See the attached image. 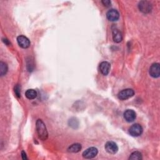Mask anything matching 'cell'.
<instances>
[{
  "mask_svg": "<svg viewBox=\"0 0 160 160\" xmlns=\"http://www.w3.org/2000/svg\"><path fill=\"white\" fill-rule=\"evenodd\" d=\"M8 68L6 63L1 61L0 62V75L1 76L5 75L8 72Z\"/></svg>",
  "mask_w": 160,
  "mask_h": 160,
  "instance_id": "cell-15",
  "label": "cell"
},
{
  "mask_svg": "<svg viewBox=\"0 0 160 160\" xmlns=\"http://www.w3.org/2000/svg\"><path fill=\"white\" fill-rule=\"evenodd\" d=\"M36 128L39 138L42 141L46 140L48 137V132L45 124L41 119H39L36 121Z\"/></svg>",
  "mask_w": 160,
  "mask_h": 160,
  "instance_id": "cell-1",
  "label": "cell"
},
{
  "mask_svg": "<svg viewBox=\"0 0 160 160\" xmlns=\"http://www.w3.org/2000/svg\"><path fill=\"white\" fill-rule=\"evenodd\" d=\"M123 116L124 119L128 122H131L135 120L136 118V114L135 111L132 109H126L123 114Z\"/></svg>",
  "mask_w": 160,
  "mask_h": 160,
  "instance_id": "cell-9",
  "label": "cell"
},
{
  "mask_svg": "<svg viewBox=\"0 0 160 160\" xmlns=\"http://www.w3.org/2000/svg\"><path fill=\"white\" fill-rule=\"evenodd\" d=\"M142 154L140 152H138V151H134L133 152H132L129 158V159H132V160H141L142 159Z\"/></svg>",
  "mask_w": 160,
  "mask_h": 160,
  "instance_id": "cell-16",
  "label": "cell"
},
{
  "mask_svg": "<svg viewBox=\"0 0 160 160\" xmlns=\"http://www.w3.org/2000/svg\"><path fill=\"white\" fill-rule=\"evenodd\" d=\"M111 68V64L107 61H102L99 64V69L100 72L104 76H106L108 74L109 70Z\"/></svg>",
  "mask_w": 160,
  "mask_h": 160,
  "instance_id": "cell-11",
  "label": "cell"
},
{
  "mask_svg": "<svg viewBox=\"0 0 160 160\" xmlns=\"http://www.w3.org/2000/svg\"><path fill=\"white\" fill-rule=\"evenodd\" d=\"M2 41H3V42H4L5 44H9V41H8L7 39H6V38L2 39Z\"/></svg>",
  "mask_w": 160,
  "mask_h": 160,
  "instance_id": "cell-20",
  "label": "cell"
},
{
  "mask_svg": "<svg viewBox=\"0 0 160 160\" xmlns=\"http://www.w3.org/2000/svg\"><path fill=\"white\" fill-rule=\"evenodd\" d=\"M82 148L81 144H79V143H74L71 144L68 148V151L70 152H73V153H76V152H78L81 151Z\"/></svg>",
  "mask_w": 160,
  "mask_h": 160,
  "instance_id": "cell-13",
  "label": "cell"
},
{
  "mask_svg": "<svg viewBox=\"0 0 160 160\" xmlns=\"http://www.w3.org/2000/svg\"><path fill=\"white\" fill-rule=\"evenodd\" d=\"M25 96L28 99H34L37 96V92L34 89H28L25 92Z\"/></svg>",
  "mask_w": 160,
  "mask_h": 160,
  "instance_id": "cell-14",
  "label": "cell"
},
{
  "mask_svg": "<svg viewBox=\"0 0 160 160\" xmlns=\"http://www.w3.org/2000/svg\"><path fill=\"white\" fill-rule=\"evenodd\" d=\"M14 92L16 94V95L18 97L20 98L21 97V90H20V87L18 84H17L15 87H14Z\"/></svg>",
  "mask_w": 160,
  "mask_h": 160,
  "instance_id": "cell-17",
  "label": "cell"
},
{
  "mask_svg": "<svg viewBox=\"0 0 160 160\" xmlns=\"http://www.w3.org/2000/svg\"><path fill=\"white\" fill-rule=\"evenodd\" d=\"M104 148L106 152L111 154H114L118 151V145L113 141H108L105 144Z\"/></svg>",
  "mask_w": 160,
  "mask_h": 160,
  "instance_id": "cell-6",
  "label": "cell"
},
{
  "mask_svg": "<svg viewBox=\"0 0 160 160\" xmlns=\"http://www.w3.org/2000/svg\"><path fill=\"white\" fill-rule=\"evenodd\" d=\"M149 74L154 78H158L160 76V65L159 63H153L149 71Z\"/></svg>",
  "mask_w": 160,
  "mask_h": 160,
  "instance_id": "cell-7",
  "label": "cell"
},
{
  "mask_svg": "<svg viewBox=\"0 0 160 160\" xmlns=\"http://www.w3.org/2000/svg\"><path fill=\"white\" fill-rule=\"evenodd\" d=\"M134 94V91L133 89H130V88H128V89H123L122 91H121L118 94V97L120 100H126L128 99L131 97H132Z\"/></svg>",
  "mask_w": 160,
  "mask_h": 160,
  "instance_id": "cell-4",
  "label": "cell"
},
{
  "mask_svg": "<svg viewBox=\"0 0 160 160\" xmlns=\"http://www.w3.org/2000/svg\"><path fill=\"white\" fill-rule=\"evenodd\" d=\"M112 39L116 43H119L122 40V33L119 29L115 28L112 30Z\"/></svg>",
  "mask_w": 160,
  "mask_h": 160,
  "instance_id": "cell-12",
  "label": "cell"
},
{
  "mask_svg": "<svg viewBox=\"0 0 160 160\" xmlns=\"http://www.w3.org/2000/svg\"><path fill=\"white\" fill-rule=\"evenodd\" d=\"M138 8L142 13L148 14L151 12L152 7L150 2L148 1H141L138 4Z\"/></svg>",
  "mask_w": 160,
  "mask_h": 160,
  "instance_id": "cell-2",
  "label": "cell"
},
{
  "mask_svg": "<svg viewBox=\"0 0 160 160\" xmlns=\"http://www.w3.org/2000/svg\"><path fill=\"white\" fill-rule=\"evenodd\" d=\"M106 18L110 21H116L119 18V13L117 10L111 9L107 12Z\"/></svg>",
  "mask_w": 160,
  "mask_h": 160,
  "instance_id": "cell-10",
  "label": "cell"
},
{
  "mask_svg": "<svg viewBox=\"0 0 160 160\" xmlns=\"http://www.w3.org/2000/svg\"><path fill=\"white\" fill-rule=\"evenodd\" d=\"M98 153V150L96 148L91 147L86 149L82 152V157L85 159H92L94 158Z\"/></svg>",
  "mask_w": 160,
  "mask_h": 160,
  "instance_id": "cell-5",
  "label": "cell"
},
{
  "mask_svg": "<svg viewBox=\"0 0 160 160\" xmlns=\"http://www.w3.org/2000/svg\"><path fill=\"white\" fill-rule=\"evenodd\" d=\"M143 129L139 124H134L129 128V133L131 136L138 137L142 134Z\"/></svg>",
  "mask_w": 160,
  "mask_h": 160,
  "instance_id": "cell-3",
  "label": "cell"
},
{
  "mask_svg": "<svg viewBox=\"0 0 160 160\" xmlns=\"http://www.w3.org/2000/svg\"><path fill=\"white\" fill-rule=\"evenodd\" d=\"M17 41L19 46L22 48L26 49L30 46V41L27 37L23 35L18 36L17 38Z\"/></svg>",
  "mask_w": 160,
  "mask_h": 160,
  "instance_id": "cell-8",
  "label": "cell"
},
{
  "mask_svg": "<svg viewBox=\"0 0 160 160\" xmlns=\"http://www.w3.org/2000/svg\"><path fill=\"white\" fill-rule=\"evenodd\" d=\"M101 2L106 7H108L111 4V1L109 0H102L101 1Z\"/></svg>",
  "mask_w": 160,
  "mask_h": 160,
  "instance_id": "cell-18",
  "label": "cell"
},
{
  "mask_svg": "<svg viewBox=\"0 0 160 160\" xmlns=\"http://www.w3.org/2000/svg\"><path fill=\"white\" fill-rule=\"evenodd\" d=\"M21 156H22V159H24V160H26V159H28L27 156H26V154L24 151H21Z\"/></svg>",
  "mask_w": 160,
  "mask_h": 160,
  "instance_id": "cell-19",
  "label": "cell"
}]
</instances>
